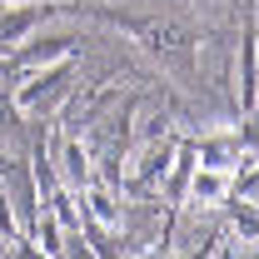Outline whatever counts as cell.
Listing matches in <instances>:
<instances>
[{
	"label": "cell",
	"mask_w": 259,
	"mask_h": 259,
	"mask_svg": "<svg viewBox=\"0 0 259 259\" xmlns=\"http://www.w3.org/2000/svg\"><path fill=\"white\" fill-rule=\"evenodd\" d=\"M65 95H70V55H60V60L30 70L25 85L15 90V110H20V115H40V110L60 105Z\"/></svg>",
	"instance_id": "obj_1"
},
{
	"label": "cell",
	"mask_w": 259,
	"mask_h": 259,
	"mask_svg": "<svg viewBox=\"0 0 259 259\" xmlns=\"http://www.w3.org/2000/svg\"><path fill=\"white\" fill-rule=\"evenodd\" d=\"M169 160H175V145H169V140H150V145L135 155V164H130L125 190H130V194L164 190V180H169Z\"/></svg>",
	"instance_id": "obj_2"
},
{
	"label": "cell",
	"mask_w": 259,
	"mask_h": 259,
	"mask_svg": "<svg viewBox=\"0 0 259 259\" xmlns=\"http://www.w3.org/2000/svg\"><path fill=\"white\" fill-rule=\"evenodd\" d=\"M234 190V180H229V169L220 164H194L190 175V190H185V204H190L194 214H204V209H220Z\"/></svg>",
	"instance_id": "obj_3"
},
{
	"label": "cell",
	"mask_w": 259,
	"mask_h": 259,
	"mask_svg": "<svg viewBox=\"0 0 259 259\" xmlns=\"http://www.w3.org/2000/svg\"><path fill=\"white\" fill-rule=\"evenodd\" d=\"M90 150H85V140H75V135H70V140H65V150H60V185L70 194L80 190V185H90V180H95V169H90Z\"/></svg>",
	"instance_id": "obj_4"
},
{
	"label": "cell",
	"mask_w": 259,
	"mask_h": 259,
	"mask_svg": "<svg viewBox=\"0 0 259 259\" xmlns=\"http://www.w3.org/2000/svg\"><path fill=\"white\" fill-rule=\"evenodd\" d=\"M35 20H40V10H35V5L5 10V15H0V50H15V45H20V40L35 30Z\"/></svg>",
	"instance_id": "obj_5"
}]
</instances>
